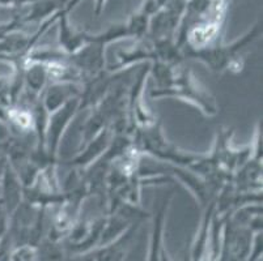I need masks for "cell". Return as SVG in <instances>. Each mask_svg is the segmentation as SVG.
Returning <instances> with one entry per match:
<instances>
[{
	"label": "cell",
	"instance_id": "1",
	"mask_svg": "<svg viewBox=\"0 0 263 261\" xmlns=\"http://www.w3.org/2000/svg\"><path fill=\"white\" fill-rule=\"evenodd\" d=\"M259 28L255 26L253 30L234 41L231 45H226L223 37H219L214 42L198 50H185V56H190L200 61L209 67L211 71L221 73L224 71H231L237 73L243 68L242 56H238V52L257 38Z\"/></svg>",
	"mask_w": 263,
	"mask_h": 261
},
{
	"label": "cell",
	"instance_id": "2",
	"mask_svg": "<svg viewBox=\"0 0 263 261\" xmlns=\"http://www.w3.org/2000/svg\"><path fill=\"white\" fill-rule=\"evenodd\" d=\"M149 97L179 98V99L198 107L205 116H215L219 111L215 97L195 77L191 69H182V71L177 72L171 86L151 89Z\"/></svg>",
	"mask_w": 263,
	"mask_h": 261
},
{
	"label": "cell",
	"instance_id": "3",
	"mask_svg": "<svg viewBox=\"0 0 263 261\" xmlns=\"http://www.w3.org/2000/svg\"><path fill=\"white\" fill-rule=\"evenodd\" d=\"M79 106H80V97H75L49 114L46 132H45V144H46L47 155L55 164H57V155H58L62 137L70 126L71 121L79 112Z\"/></svg>",
	"mask_w": 263,
	"mask_h": 261
},
{
	"label": "cell",
	"instance_id": "4",
	"mask_svg": "<svg viewBox=\"0 0 263 261\" xmlns=\"http://www.w3.org/2000/svg\"><path fill=\"white\" fill-rule=\"evenodd\" d=\"M113 136L114 132L111 127L102 128L95 137H92L87 144H84L80 148L78 154L71 158L70 161H67L66 165L70 167H75V169L85 170L90 165L95 164L106 152L107 148L111 144V140H113Z\"/></svg>",
	"mask_w": 263,
	"mask_h": 261
},
{
	"label": "cell",
	"instance_id": "5",
	"mask_svg": "<svg viewBox=\"0 0 263 261\" xmlns=\"http://www.w3.org/2000/svg\"><path fill=\"white\" fill-rule=\"evenodd\" d=\"M83 85L75 81H52L41 94V102L47 112H52L75 97H81Z\"/></svg>",
	"mask_w": 263,
	"mask_h": 261
},
{
	"label": "cell",
	"instance_id": "6",
	"mask_svg": "<svg viewBox=\"0 0 263 261\" xmlns=\"http://www.w3.org/2000/svg\"><path fill=\"white\" fill-rule=\"evenodd\" d=\"M172 197H173V192H168V195H165L164 197H161L160 204H157L156 210H155L154 231H152L149 253H148L151 260H166V258H169L168 256H165L164 231L166 212H168Z\"/></svg>",
	"mask_w": 263,
	"mask_h": 261
},
{
	"label": "cell",
	"instance_id": "7",
	"mask_svg": "<svg viewBox=\"0 0 263 261\" xmlns=\"http://www.w3.org/2000/svg\"><path fill=\"white\" fill-rule=\"evenodd\" d=\"M23 191L24 187L20 178L11 165H8L0 175V200L8 215H11L23 201Z\"/></svg>",
	"mask_w": 263,
	"mask_h": 261
},
{
	"label": "cell",
	"instance_id": "8",
	"mask_svg": "<svg viewBox=\"0 0 263 261\" xmlns=\"http://www.w3.org/2000/svg\"><path fill=\"white\" fill-rule=\"evenodd\" d=\"M204 209V215H203L202 221H200V226L198 227L197 236H195V240H194L193 247H191V256H193V260H203V256H207L210 230H211L212 215H214L215 212V198L205 205Z\"/></svg>",
	"mask_w": 263,
	"mask_h": 261
},
{
	"label": "cell",
	"instance_id": "9",
	"mask_svg": "<svg viewBox=\"0 0 263 261\" xmlns=\"http://www.w3.org/2000/svg\"><path fill=\"white\" fill-rule=\"evenodd\" d=\"M8 226H9V215L8 213H7L2 200H0V239H2V236L7 233Z\"/></svg>",
	"mask_w": 263,
	"mask_h": 261
},
{
	"label": "cell",
	"instance_id": "10",
	"mask_svg": "<svg viewBox=\"0 0 263 261\" xmlns=\"http://www.w3.org/2000/svg\"><path fill=\"white\" fill-rule=\"evenodd\" d=\"M11 137V128L4 122L0 121V143L8 141Z\"/></svg>",
	"mask_w": 263,
	"mask_h": 261
}]
</instances>
